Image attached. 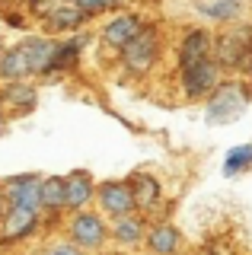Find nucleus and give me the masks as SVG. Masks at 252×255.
Here are the masks:
<instances>
[{
    "mask_svg": "<svg viewBox=\"0 0 252 255\" xmlns=\"http://www.w3.org/2000/svg\"><path fill=\"white\" fill-rule=\"evenodd\" d=\"M252 99V90L240 80H224L214 93L208 96V112H204V122L208 125H230L246 112Z\"/></svg>",
    "mask_w": 252,
    "mask_h": 255,
    "instance_id": "f257e3e1",
    "label": "nucleus"
},
{
    "mask_svg": "<svg viewBox=\"0 0 252 255\" xmlns=\"http://www.w3.org/2000/svg\"><path fill=\"white\" fill-rule=\"evenodd\" d=\"M64 233H67L70 243L80 246L83 252H99L102 246L109 243V220L102 217L99 211H90V207H86V211L70 214Z\"/></svg>",
    "mask_w": 252,
    "mask_h": 255,
    "instance_id": "f03ea898",
    "label": "nucleus"
},
{
    "mask_svg": "<svg viewBox=\"0 0 252 255\" xmlns=\"http://www.w3.org/2000/svg\"><path fill=\"white\" fill-rule=\"evenodd\" d=\"M220 70L224 67H243L252 61V26H233L214 42V54H211Z\"/></svg>",
    "mask_w": 252,
    "mask_h": 255,
    "instance_id": "7ed1b4c3",
    "label": "nucleus"
},
{
    "mask_svg": "<svg viewBox=\"0 0 252 255\" xmlns=\"http://www.w3.org/2000/svg\"><path fill=\"white\" fill-rule=\"evenodd\" d=\"M96 204L99 214L106 220H118L125 214H134V191H131L128 179H112V182H102L96 188Z\"/></svg>",
    "mask_w": 252,
    "mask_h": 255,
    "instance_id": "20e7f679",
    "label": "nucleus"
},
{
    "mask_svg": "<svg viewBox=\"0 0 252 255\" xmlns=\"http://www.w3.org/2000/svg\"><path fill=\"white\" fill-rule=\"evenodd\" d=\"M156 58H160V35H156L153 29H147V26H144V32H140L134 42L122 51V64L131 70V74H137V77L150 74Z\"/></svg>",
    "mask_w": 252,
    "mask_h": 255,
    "instance_id": "39448f33",
    "label": "nucleus"
},
{
    "mask_svg": "<svg viewBox=\"0 0 252 255\" xmlns=\"http://www.w3.org/2000/svg\"><path fill=\"white\" fill-rule=\"evenodd\" d=\"M220 83H224V80H220V64L214 58L198 61V64H192V67L182 70V90H185L188 99H204V96H211Z\"/></svg>",
    "mask_w": 252,
    "mask_h": 255,
    "instance_id": "423d86ee",
    "label": "nucleus"
},
{
    "mask_svg": "<svg viewBox=\"0 0 252 255\" xmlns=\"http://www.w3.org/2000/svg\"><path fill=\"white\" fill-rule=\"evenodd\" d=\"M42 227V214L35 211H19V207H10L0 220V246H19L26 243L29 236L38 233Z\"/></svg>",
    "mask_w": 252,
    "mask_h": 255,
    "instance_id": "0eeeda50",
    "label": "nucleus"
},
{
    "mask_svg": "<svg viewBox=\"0 0 252 255\" xmlns=\"http://www.w3.org/2000/svg\"><path fill=\"white\" fill-rule=\"evenodd\" d=\"M3 195L10 207L42 214V175H13L3 182Z\"/></svg>",
    "mask_w": 252,
    "mask_h": 255,
    "instance_id": "6e6552de",
    "label": "nucleus"
},
{
    "mask_svg": "<svg viewBox=\"0 0 252 255\" xmlns=\"http://www.w3.org/2000/svg\"><path fill=\"white\" fill-rule=\"evenodd\" d=\"M147 230H150V223L137 211L125 214V217H118V220H109V239H112L118 249H137V246H144Z\"/></svg>",
    "mask_w": 252,
    "mask_h": 255,
    "instance_id": "1a4fd4ad",
    "label": "nucleus"
},
{
    "mask_svg": "<svg viewBox=\"0 0 252 255\" xmlns=\"http://www.w3.org/2000/svg\"><path fill=\"white\" fill-rule=\"evenodd\" d=\"M96 182H93L90 172H70L64 175V207L70 214L86 211L93 201H96Z\"/></svg>",
    "mask_w": 252,
    "mask_h": 255,
    "instance_id": "9d476101",
    "label": "nucleus"
},
{
    "mask_svg": "<svg viewBox=\"0 0 252 255\" xmlns=\"http://www.w3.org/2000/svg\"><path fill=\"white\" fill-rule=\"evenodd\" d=\"M144 32V22H140V16L134 13H122L115 16L112 22H109L106 29H102V42H106L109 48H115V51H125L134 38Z\"/></svg>",
    "mask_w": 252,
    "mask_h": 255,
    "instance_id": "9b49d317",
    "label": "nucleus"
},
{
    "mask_svg": "<svg viewBox=\"0 0 252 255\" xmlns=\"http://www.w3.org/2000/svg\"><path fill=\"white\" fill-rule=\"evenodd\" d=\"M144 246H147L150 255H179V249H182V233H179V227L169 223V220L153 223V227L147 230Z\"/></svg>",
    "mask_w": 252,
    "mask_h": 255,
    "instance_id": "f8f14e48",
    "label": "nucleus"
},
{
    "mask_svg": "<svg viewBox=\"0 0 252 255\" xmlns=\"http://www.w3.org/2000/svg\"><path fill=\"white\" fill-rule=\"evenodd\" d=\"M214 54V38H211L208 29H192L179 45V67H192L198 61H208Z\"/></svg>",
    "mask_w": 252,
    "mask_h": 255,
    "instance_id": "ddd939ff",
    "label": "nucleus"
},
{
    "mask_svg": "<svg viewBox=\"0 0 252 255\" xmlns=\"http://www.w3.org/2000/svg\"><path fill=\"white\" fill-rule=\"evenodd\" d=\"M128 185H131V191H134L137 214L147 217L150 211H156V204H160V198H163L160 179H153V175H147V172H137V175H128Z\"/></svg>",
    "mask_w": 252,
    "mask_h": 255,
    "instance_id": "4468645a",
    "label": "nucleus"
},
{
    "mask_svg": "<svg viewBox=\"0 0 252 255\" xmlns=\"http://www.w3.org/2000/svg\"><path fill=\"white\" fill-rule=\"evenodd\" d=\"M26 48V58H29V67H32V77H45L51 74V61H54V51H58V42L51 38H42V35H32L22 42Z\"/></svg>",
    "mask_w": 252,
    "mask_h": 255,
    "instance_id": "2eb2a0df",
    "label": "nucleus"
},
{
    "mask_svg": "<svg viewBox=\"0 0 252 255\" xmlns=\"http://www.w3.org/2000/svg\"><path fill=\"white\" fill-rule=\"evenodd\" d=\"M32 77V67H29V58H26V48L16 45V48H6L3 58H0V80L3 83H22V80Z\"/></svg>",
    "mask_w": 252,
    "mask_h": 255,
    "instance_id": "dca6fc26",
    "label": "nucleus"
},
{
    "mask_svg": "<svg viewBox=\"0 0 252 255\" xmlns=\"http://www.w3.org/2000/svg\"><path fill=\"white\" fill-rule=\"evenodd\" d=\"M83 22H86V13L77 3H61L48 13V29H54V32H74Z\"/></svg>",
    "mask_w": 252,
    "mask_h": 255,
    "instance_id": "f3484780",
    "label": "nucleus"
},
{
    "mask_svg": "<svg viewBox=\"0 0 252 255\" xmlns=\"http://www.w3.org/2000/svg\"><path fill=\"white\" fill-rule=\"evenodd\" d=\"M0 93H3V106H13L16 112H26L38 102V93H35V86H29V80H22V83H3Z\"/></svg>",
    "mask_w": 252,
    "mask_h": 255,
    "instance_id": "a211bd4d",
    "label": "nucleus"
},
{
    "mask_svg": "<svg viewBox=\"0 0 252 255\" xmlns=\"http://www.w3.org/2000/svg\"><path fill=\"white\" fill-rule=\"evenodd\" d=\"M64 207V179L61 175H45L42 179V214H61Z\"/></svg>",
    "mask_w": 252,
    "mask_h": 255,
    "instance_id": "6ab92c4d",
    "label": "nucleus"
},
{
    "mask_svg": "<svg viewBox=\"0 0 252 255\" xmlns=\"http://www.w3.org/2000/svg\"><path fill=\"white\" fill-rule=\"evenodd\" d=\"M198 13H204L208 19H217V22H233L243 13V3L240 0H201Z\"/></svg>",
    "mask_w": 252,
    "mask_h": 255,
    "instance_id": "aec40b11",
    "label": "nucleus"
},
{
    "mask_svg": "<svg viewBox=\"0 0 252 255\" xmlns=\"http://www.w3.org/2000/svg\"><path fill=\"white\" fill-rule=\"evenodd\" d=\"M252 169V143H236L224 156V175H243Z\"/></svg>",
    "mask_w": 252,
    "mask_h": 255,
    "instance_id": "412c9836",
    "label": "nucleus"
},
{
    "mask_svg": "<svg viewBox=\"0 0 252 255\" xmlns=\"http://www.w3.org/2000/svg\"><path fill=\"white\" fill-rule=\"evenodd\" d=\"M80 48H83V38H74V42H67V45H58V51H54V61H51V74L74 67L77 58H80Z\"/></svg>",
    "mask_w": 252,
    "mask_h": 255,
    "instance_id": "4be33fe9",
    "label": "nucleus"
},
{
    "mask_svg": "<svg viewBox=\"0 0 252 255\" xmlns=\"http://www.w3.org/2000/svg\"><path fill=\"white\" fill-rule=\"evenodd\" d=\"M42 255H93V252H83L80 246H74L70 239H61V243H48L42 249Z\"/></svg>",
    "mask_w": 252,
    "mask_h": 255,
    "instance_id": "5701e85b",
    "label": "nucleus"
},
{
    "mask_svg": "<svg viewBox=\"0 0 252 255\" xmlns=\"http://www.w3.org/2000/svg\"><path fill=\"white\" fill-rule=\"evenodd\" d=\"M118 3H125V0H77V6H80L86 16L102 13V10H109V6H118Z\"/></svg>",
    "mask_w": 252,
    "mask_h": 255,
    "instance_id": "b1692460",
    "label": "nucleus"
},
{
    "mask_svg": "<svg viewBox=\"0 0 252 255\" xmlns=\"http://www.w3.org/2000/svg\"><path fill=\"white\" fill-rule=\"evenodd\" d=\"M6 211H10V201H6V195H3V185H0V220H3Z\"/></svg>",
    "mask_w": 252,
    "mask_h": 255,
    "instance_id": "393cba45",
    "label": "nucleus"
},
{
    "mask_svg": "<svg viewBox=\"0 0 252 255\" xmlns=\"http://www.w3.org/2000/svg\"><path fill=\"white\" fill-rule=\"evenodd\" d=\"M3 109L6 106H3V93H0V128H3Z\"/></svg>",
    "mask_w": 252,
    "mask_h": 255,
    "instance_id": "a878e982",
    "label": "nucleus"
},
{
    "mask_svg": "<svg viewBox=\"0 0 252 255\" xmlns=\"http://www.w3.org/2000/svg\"><path fill=\"white\" fill-rule=\"evenodd\" d=\"M246 67H249V86H252V61H249V64H246Z\"/></svg>",
    "mask_w": 252,
    "mask_h": 255,
    "instance_id": "bb28decb",
    "label": "nucleus"
},
{
    "mask_svg": "<svg viewBox=\"0 0 252 255\" xmlns=\"http://www.w3.org/2000/svg\"><path fill=\"white\" fill-rule=\"evenodd\" d=\"M3 51H6V48H3V38H0V58H3Z\"/></svg>",
    "mask_w": 252,
    "mask_h": 255,
    "instance_id": "cd10ccee",
    "label": "nucleus"
},
{
    "mask_svg": "<svg viewBox=\"0 0 252 255\" xmlns=\"http://www.w3.org/2000/svg\"><path fill=\"white\" fill-rule=\"evenodd\" d=\"M0 3H3V6H6V3H16V0H0Z\"/></svg>",
    "mask_w": 252,
    "mask_h": 255,
    "instance_id": "c85d7f7f",
    "label": "nucleus"
},
{
    "mask_svg": "<svg viewBox=\"0 0 252 255\" xmlns=\"http://www.w3.org/2000/svg\"><path fill=\"white\" fill-rule=\"evenodd\" d=\"M29 3H32V6H35V3H38V0H29Z\"/></svg>",
    "mask_w": 252,
    "mask_h": 255,
    "instance_id": "c756f323",
    "label": "nucleus"
},
{
    "mask_svg": "<svg viewBox=\"0 0 252 255\" xmlns=\"http://www.w3.org/2000/svg\"><path fill=\"white\" fill-rule=\"evenodd\" d=\"M64 3H70V0H64Z\"/></svg>",
    "mask_w": 252,
    "mask_h": 255,
    "instance_id": "7c9ffc66",
    "label": "nucleus"
},
{
    "mask_svg": "<svg viewBox=\"0 0 252 255\" xmlns=\"http://www.w3.org/2000/svg\"><path fill=\"white\" fill-rule=\"evenodd\" d=\"M147 255H150V252H147Z\"/></svg>",
    "mask_w": 252,
    "mask_h": 255,
    "instance_id": "2f4dec72",
    "label": "nucleus"
}]
</instances>
